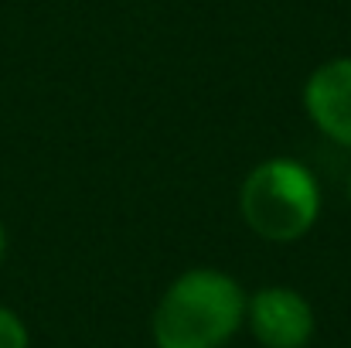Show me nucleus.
I'll use <instances>...</instances> for the list:
<instances>
[{
    "label": "nucleus",
    "mask_w": 351,
    "mask_h": 348,
    "mask_svg": "<svg viewBox=\"0 0 351 348\" xmlns=\"http://www.w3.org/2000/svg\"><path fill=\"white\" fill-rule=\"evenodd\" d=\"M245 294L222 270H188L154 311L157 348H222L242 325Z\"/></svg>",
    "instance_id": "nucleus-1"
},
{
    "label": "nucleus",
    "mask_w": 351,
    "mask_h": 348,
    "mask_svg": "<svg viewBox=\"0 0 351 348\" xmlns=\"http://www.w3.org/2000/svg\"><path fill=\"white\" fill-rule=\"evenodd\" d=\"M239 209L256 235L269 242H293L317 222L321 192L304 164L273 157L249 171L239 192Z\"/></svg>",
    "instance_id": "nucleus-2"
},
{
    "label": "nucleus",
    "mask_w": 351,
    "mask_h": 348,
    "mask_svg": "<svg viewBox=\"0 0 351 348\" xmlns=\"http://www.w3.org/2000/svg\"><path fill=\"white\" fill-rule=\"evenodd\" d=\"M249 325L266 348H304L314 335L311 304L287 287H266L249 301Z\"/></svg>",
    "instance_id": "nucleus-3"
},
{
    "label": "nucleus",
    "mask_w": 351,
    "mask_h": 348,
    "mask_svg": "<svg viewBox=\"0 0 351 348\" xmlns=\"http://www.w3.org/2000/svg\"><path fill=\"white\" fill-rule=\"evenodd\" d=\"M304 106L317 130L351 147V58H335L307 79Z\"/></svg>",
    "instance_id": "nucleus-4"
},
{
    "label": "nucleus",
    "mask_w": 351,
    "mask_h": 348,
    "mask_svg": "<svg viewBox=\"0 0 351 348\" xmlns=\"http://www.w3.org/2000/svg\"><path fill=\"white\" fill-rule=\"evenodd\" d=\"M0 348H27L24 321L14 311H7V308H0Z\"/></svg>",
    "instance_id": "nucleus-5"
},
{
    "label": "nucleus",
    "mask_w": 351,
    "mask_h": 348,
    "mask_svg": "<svg viewBox=\"0 0 351 348\" xmlns=\"http://www.w3.org/2000/svg\"><path fill=\"white\" fill-rule=\"evenodd\" d=\"M3 249H7V235H3V226H0V259H3Z\"/></svg>",
    "instance_id": "nucleus-6"
},
{
    "label": "nucleus",
    "mask_w": 351,
    "mask_h": 348,
    "mask_svg": "<svg viewBox=\"0 0 351 348\" xmlns=\"http://www.w3.org/2000/svg\"><path fill=\"white\" fill-rule=\"evenodd\" d=\"M348 195H351V181H348Z\"/></svg>",
    "instance_id": "nucleus-7"
}]
</instances>
